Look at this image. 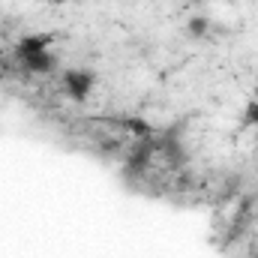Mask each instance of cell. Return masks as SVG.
<instances>
[{
  "instance_id": "obj_6",
  "label": "cell",
  "mask_w": 258,
  "mask_h": 258,
  "mask_svg": "<svg viewBox=\"0 0 258 258\" xmlns=\"http://www.w3.org/2000/svg\"><path fill=\"white\" fill-rule=\"evenodd\" d=\"M120 126L126 129L132 138H150V135L156 132V129L144 120V117H123V120H120Z\"/></svg>"
},
{
  "instance_id": "obj_1",
  "label": "cell",
  "mask_w": 258,
  "mask_h": 258,
  "mask_svg": "<svg viewBox=\"0 0 258 258\" xmlns=\"http://www.w3.org/2000/svg\"><path fill=\"white\" fill-rule=\"evenodd\" d=\"M153 156H156L153 135H150V138H135V144L129 147L126 159H123V174H126V177H141V174L150 168Z\"/></svg>"
},
{
  "instance_id": "obj_3",
  "label": "cell",
  "mask_w": 258,
  "mask_h": 258,
  "mask_svg": "<svg viewBox=\"0 0 258 258\" xmlns=\"http://www.w3.org/2000/svg\"><path fill=\"white\" fill-rule=\"evenodd\" d=\"M153 144H156V153H162L168 162H186V150H183V141H180V132L177 126L165 129V132H153Z\"/></svg>"
},
{
  "instance_id": "obj_8",
  "label": "cell",
  "mask_w": 258,
  "mask_h": 258,
  "mask_svg": "<svg viewBox=\"0 0 258 258\" xmlns=\"http://www.w3.org/2000/svg\"><path fill=\"white\" fill-rule=\"evenodd\" d=\"M243 123L258 129V102H249V105L243 108Z\"/></svg>"
},
{
  "instance_id": "obj_9",
  "label": "cell",
  "mask_w": 258,
  "mask_h": 258,
  "mask_svg": "<svg viewBox=\"0 0 258 258\" xmlns=\"http://www.w3.org/2000/svg\"><path fill=\"white\" fill-rule=\"evenodd\" d=\"M54 3H72V0H54Z\"/></svg>"
},
{
  "instance_id": "obj_7",
  "label": "cell",
  "mask_w": 258,
  "mask_h": 258,
  "mask_svg": "<svg viewBox=\"0 0 258 258\" xmlns=\"http://www.w3.org/2000/svg\"><path fill=\"white\" fill-rule=\"evenodd\" d=\"M186 33H189V36H195V39L207 36V33H210V21H207L204 15H192V18L186 21Z\"/></svg>"
},
{
  "instance_id": "obj_4",
  "label": "cell",
  "mask_w": 258,
  "mask_h": 258,
  "mask_svg": "<svg viewBox=\"0 0 258 258\" xmlns=\"http://www.w3.org/2000/svg\"><path fill=\"white\" fill-rule=\"evenodd\" d=\"M48 45H51V36H48V33H30V36H21V39L15 42V60L21 63V60H27V57H33V54L45 51Z\"/></svg>"
},
{
  "instance_id": "obj_2",
  "label": "cell",
  "mask_w": 258,
  "mask_h": 258,
  "mask_svg": "<svg viewBox=\"0 0 258 258\" xmlns=\"http://www.w3.org/2000/svg\"><path fill=\"white\" fill-rule=\"evenodd\" d=\"M60 84H63L66 96L72 102H87L90 90L96 87V75L90 69H66L63 75H60Z\"/></svg>"
},
{
  "instance_id": "obj_5",
  "label": "cell",
  "mask_w": 258,
  "mask_h": 258,
  "mask_svg": "<svg viewBox=\"0 0 258 258\" xmlns=\"http://www.w3.org/2000/svg\"><path fill=\"white\" fill-rule=\"evenodd\" d=\"M21 66L27 69V72H33V75H48V72H54V66H57V57L45 48V51H39V54H33V57H27V60H21Z\"/></svg>"
}]
</instances>
